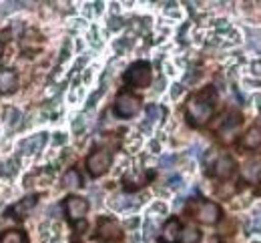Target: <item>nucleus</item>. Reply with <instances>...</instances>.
<instances>
[{"label":"nucleus","instance_id":"1","mask_svg":"<svg viewBox=\"0 0 261 243\" xmlns=\"http://www.w3.org/2000/svg\"><path fill=\"white\" fill-rule=\"evenodd\" d=\"M213 109H215V93H213V89H205L189 99L187 111H185L187 121L193 127H203L213 117Z\"/></svg>","mask_w":261,"mask_h":243},{"label":"nucleus","instance_id":"2","mask_svg":"<svg viewBox=\"0 0 261 243\" xmlns=\"http://www.w3.org/2000/svg\"><path fill=\"white\" fill-rule=\"evenodd\" d=\"M151 78H153V72H151V65L147 61L133 63L125 72V83L130 89H147L151 85Z\"/></svg>","mask_w":261,"mask_h":243},{"label":"nucleus","instance_id":"3","mask_svg":"<svg viewBox=\"0 0 261 243\" xmlns=\"http://www.w3.org/2000/svg\"><path fill=\"white\" fill-rule=\"evenodd\" d=\"M113 163V155L107 149H97L87 157V171L91 177H102Z\"/></svg>","mask_w":261,"mask_h":243},{"label":"nucleus","instance_id":"4","mask_svg":"<svg viewBox=\"0 0 261 243\" xmlns=\"http://www.w3.org/2000/svg\"><path fill=\"white\" fill-rule=\"evenodd\" d=\"M141 111V99L130 95V93H121L115 101V115L121 119H130Z\"/></svg>","mask_w":261,"mask_h":243},{"label":"nucleus","instance_id":"5","mask_svg":"<svg viewBox=\"0 0 261 243\" xmlns=\"http://www.w3.org/2000/svg\"><path fill=\"white\" fill-rule=\"evenodd\" d=\"M65 211L70 223L83 221L85 215L89 213V201L83 199V197H79V195H68L65 201Z\"/></svg>","mask_w":261,"mask_h":243},{"label":"nucleus","instance_id":"6","mask_svg":"<svg viewBox=\"0 0 261 243\" xmlns=\"http://www.w3.org/2000/svg\"><path fill=\"white\" fill-rule=\"evenodd\" d=\"M221 215H223L221 207L217 203H213V201H201V203H197L195 219L201 221L203 225H215L221 219Z\"/></svg>","mask_w":261,"mask_h":243},{"label":"nucleus","instance_id":"7","mask_svg":"<svg viewBox=\"0 0 261 243\" xmlns=\"http://www.w3.org/2000/svg\"><path fill=\"white\" fill-rule=\"evenodd\" d=\"M36 195H29V197H24V199H20V201H16L14 205L10 209H6V215H10L12 219H16V221H22V219H27L31 213H33V209L36 207Z\"/></svg>","mask_w":261,"mask_h":243},{"label":"nucleus","instance_id":"8","mask_svg":"<svg viewBox=\"0 0 261 243\" xmlns=\"http://www.w3.org/2000/svg\"><path fill=\"white\" fill-rule=\"evenodd\" d=\"M46 139H48V133H38L33 137H27L18 143V151L22 155H34V153L42 151V147L46 145Z\"/></svg>","mask_w":261,"mask_h":243},{"label":"nucleus","instance_id":"9","mask_svg":"<svg viewBox=\"0 0 261 243\" xmlns=\"http://www.w3.org/2000/svg\"><path fill=\"white\" fill-rule=\"evenodd\" d=\"M97 235L105 241H111V239H119L121 237V227L117 221L113 219H100L98 221V231Z\"/></svg>","mask_w":261,"mask_h":243},{"label":"nucleus","instance_id":"10","mask_svg":"<svg viewBox=\"0 0 261 243\" xmlns=\"http://www.w3.org/2000/svg\"><path fill=\"white\" fill-rule=\"evenodd\" d=\"M18 89V74L12 69H0V93L10 95Z\"/></svg>","mask_w":261,"mask_h":243},{"label":"nucleus","instance_id":"11","mask_svg":"<svg viewBox=\"0 0 261 243\" xmlns=\"http://www.w3.org/2000/svg\"><path fill=\"white\" fill-rule=\"evenodd\" d=\"M181 223L179 219H169L163 225V231H161V241L163 243H179L181 237Z\"/></svg>","mask_w":261,"mask_h":243},{"label":"nucleus","instance_id":"12","mask_svg":"<svg viewBox=\"0 0 261 243\" xmlns=\"http://www.w3.org/2000/svg\"><path fill=\"white\" fill-rule=\"evenodd\" d=\"M215 175L219 177V179H229L231 175L235 173V169H237V165H235V159L233 157H229V155H223V157H219L217 161H215Z\"/></svg>","mask_w":261,"mask_h":243},{"label":"nucleus","instance_id":"13","mask_svg":"<svg viewBox=\"0 0 261 243\" xmlns=\"http://www.w3.org/2000/svg\"><path fill=\"white\" fill-rule=\"evenodd\" d=\"M241 125V117L237 113H229L227 119H223V127H221V137H225V141L231 139V135L237 131V127Z\"/></svg>","mask_w":261,"mask_h":243},{"label":"nucleus","instance_id":"14","mask_svg":"<svg viewBox=\"0 0 261 243\" xmlns=\"http://www.w3.org/2000/svg\"><path fill=\"white\" fill-rule=\"evenodd\" d=\"M241 147H243V149H257V147H261L259 127H251V129L241 137Z\"/></svg>","mask_w":261,"mask_h":243},{"label":"nucleus","instance_id":"15","mask_svg":"<svg viewBox=\"0 0 261 243\" xmlns=\"http://www.w3.org/2000/svg\"><path fill=\"white\" fill-rule=\"evenodd\" d=\"M201 241V231L193 227V225H187L181 229V237H179V243H199Z\"/></svg>","mask_w":261,"mask_h":243},{"label":"nucleus","instance_id":"16","mask_svg":"<svg viewBox=\"0 0 261 243\" xmlns=\"http://www.w3.org/2000/svg\"><path fill=\"white\" fill-rule=\"evenodd\" d=\"M81 185H83V179H81V173L76 169H68L63 175V187H66V189H76Z\"/></svg>","mask_w":261,"mask_h":243},{"label":"nucleus","instance_id":"17","mask_svg":"<svg viewBox=\"0 0 261 243\" xmlns=\"http://www.w3.org/2000/svg\"><path fill=\"white\" fill-rule=\"evenodd\" d=\"M0 243H27V235L20 229H12L0 235Z\"/></svg>","mask_w":261,"mask_h":243},{"label":"nucleus","instance_id":"18","mask_svg":"<svg viewBox=\"0 0 261 243\" xmlns=\"http://www.w3.org/2000/svg\"><path fill=\"white\" fill-rule=\"evenodd\" d=\"M261 173V163L259 161H249L245 167H243V175H245V179H249V181H255Z\"/></svg>","mask_w":261,"mask_h":243},{"label":"nucleus","instance_id":"19","mask_svg":"<svg viewBox=\"0 0 261 243\" xmlns=\"http://www.w3.org/2000/svg\"><path fill=\"white\" fill-rule=\"evenodd\" d=\"M6 121L10 123V127H16L18 125V121H20V111H16V109H6Z\"/></svg>","mask_w":261,"mask_h":243},{"label":"nucleus","instance_id":"20","mask_svg":"<svg viewBox=\"0 0 261 243\" xmlns=\"http://www.w3.org/2000/svg\"><path fill=\"white\" fill-rule=\"evenodd\" d=\"M159 113H161V109H159L157 104H149V106H147V117H149V121H157V119H159Z\"/></svg>","mask_w":261,"mask_h":243},{"label":"nucleus","instance_id":"21","mask_svg":"<svg viewBox=\"0 0 261 243\" xmlns=\"http://www.w3.org/2000/svg\"><path fill=\"white\" fill-rule=\"evenodd\" d=\"M181 93H183V85H179V83L173 85V89H171V97H173V99H179Z\"/></svg>","mask_w":261,"mask_h":243},{"label":"nucleus","instance_id":"22","mask_svg":"<svg viewBox=\"0 0 261 243\" xmlns=\"http://www.w3.org/2000/svg\"><path fill=\"white\" fill-rule=\"evenodd\" d=\"M169 187H173V189L181 187V177H171V179H169Z\"/></svg>","mask_w":261,"mask_h":243},{"label":"nucleus","instance_id":"23","mask_svg":"<svg viewBox=\"0 0 261 243\" xmlns=\"http://www.w3.org/2000/svg\"><path fill=\"white\" fill-rule=\"evenodd\" d=\"M63 143H66V135L65 133H57L55 135V145H63Z\"/></svg>","mask_w":261,"mask_h":243},{"label":"nucleus","instance_id":"24","mask_svg":"<svg viewBox=\"0 0 261 243\" xmlns=\"http://www.w3.org/2000/svg\"><path fill=\"white\" fill-rule=\"evenodd\" d=\"M137 225H139V217H133L127 221V227H137Z\"/></svg>","mask_w":261,"mask_h":243},{"label":"nucleus","instance_id":"25","mask_svg":"<svg viewBox=\"0 0 261 243\" xmlns=\"http://www.w3.org/2000/svg\"><path fill=\"white\" fill-rule=\"evenodd\" d=\"M251 69H253V74H261V63H253Z\"/></svg>","mask_w":261,"mask_h":243},{"label":"nucleus","instance_id":"26","mask_svg":"<svg viewBox=\"0 0 261 243\" xmlns=\"http://www.w3.org/2000/svg\"><path fill=\"white\" fill-rule=\"evenodd\" d=\"M2 46H4V44H2V40H0V55H2Z\"/></svg>","mask_w":261,"mask_h":243},{"label":"nucleus","instance_id":"27","mask_svg":"<svg viewBox=\"0 0 261 243\" xmlns=\"http://www.w3.org/2000/svg\"><path fill=\"white\" fill-rule=\"evenodd\" d=\"M105 243H111V241H105Z\"/></svg>","mask_w":261,"mask_h":243}]
</instances>
